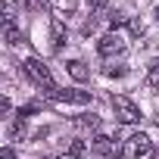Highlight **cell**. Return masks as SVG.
<instances>
[{"label":"cell","instance_id":"6da1fadb","mask_svg":"<svg viewBox=\"0 0 159 159\" xmlns=\"http://www.w3.org/2000/svg\"><path fill=\"white\" fill-rule=\"evenodd\" d=\"M25 72H28V78H31V81H34V84H41L44 91H53V88H56L53 75H50V69H47L38 56H28V59H25Z\"/></svg>","mask_w":159,"mask_h":159},{"label":"cell","instance_id":"7a4b0ae2","mask_svg":"<svg viewBox=\"0 0 159 159\" xmlns=\"http://www.w3.org/2000/svg\"><path fill=\"white\" fill-rule=\"evenodd\" d=\"M0 34L10 44H22V31L16 28V16H13V3H0Z\"/></svg>","mask_w":159,"mask_h":159},{"label":"cell","instance_id":"3957f363","mask_svg":"<svg viewBox=\"0 0 159 159\" xmlns=\"http://www.w3.org/2000/svg\"><path fill=\"white\" fill-rule=\"evenodd\" d=\"M109 103H112V109H116V119L122 122V125H134L137 119H140V109L128 100V97H122V94H112L109 97Z\"/></svg>","mask_w":159,"mask_h":159},{"label":"cell","instance_id":"277c9868","mask_svg":"<svg viewBox=\"0 0 159 159\" xmlns=\"http://www.w3.org/2000/svg\"><path fill=\"white\" fill-rule=\"evenodd\" d=\"M150 150H153L150 137H147L143 131H137V134H131V137L122 143V150H119V153H122L125 159H140V156H147Z\"/></svg>","mask_w":159,"mask_h":159},{"label":"cell","instance_id":"5b68a950","mask_svg":"<svg viewBox=\"0 0 159 159\" xmlns=\"http://www.w3.org/2000/svg\"><path fill=\"white\" fill-rule=\"evenodd\" d=\"M53 103H75V106H84L91 103V91H62V88H53V91H44Z\"/></svg>","mask_w":159,"mask_h":159},{"label":"cell","instance_id":"8992f818","mask_svg":"<svg viewBox=\"0 0 159 159\" xmlns=\"http://www.w3.org/2000/svg\"><path fill=\"white\" fill-rule=\"evenodd\" d=\"M97 53H100V56H122V53H125V41L109 31V34H103V38L97 41Z\"/></svg>","mask_w":159,"mask_h":159},{"label":"cell","instance_id":"52a82bcc","mask_svg":"<svg viewBox=\"0 0 159 159\" xmlns=\"http://www.w3.org/2000/svg\"><path fill=\"white\" fill-rule=\"evenodd\" d=\"M91 153L100 156V159H109V156H116V140L106 137V134H97V137L91 140Z\"/></svg>","mask_w":159,"mask_h":159},{"label":"cell","instance_id":"ba28073f","mask_svg":"<svg viewBox=\"0 0 159 159\" xmlns=\"http://www.w3.org/2000/svg\"><path fill=\"white\" fill-rule=\"evenodd\" d=\"M50 41H53V50H62V44H66V25L59 19L50 22Z\"/></svg>","mask_w":159,"mask_h":159},{"label":"cell","instance_id":"9c48e42d","mask_svg":"<svg viewBox=\"0 0 159 159\" xmlns=\"http://www.w3.org/2000/svg\"><path fill=\"white\" fill-rule=\"evenodd\" d=\"M69 75L75 78V81H88V78H91V69H88L81 59H72V62H69Z\"/></svg>","mask_w":159,"mask_h":159},{"label":"cell","instance_id":"30bf717a","mask_svg":"<svg viewBox=\"0 0 159 159\" xmlns=\"http://www.w3.org/2000/svg\"><path fill=\"white\" fill-rule=\"evenodd\" d=\"M147 84L150 88H159V59L150 62V72H147Z\"/></svg>","mask_w":159,"mask_h":159},{"label":"cell","instance_id":"8fae6325","mask_svg":"<svg viewBox=\"0 0 159 159\" xmlns=\"http://www.w3.org/2000/svg\"><path fill=\"white\" fill-rule=\"evenodd\" d=\"M10 134H13V137H25V119L16 116V122L10 125Z\"/></svg>","mask_w":159,"mask_h":159},{"label":"cell","instance_id":"7c38bea8","mask_svg":"<svg viewBox=\"0 0 159 159\" xmlns=\"http://www.w3.org/2000/svg\"><path fill=\"white\" fill-rule=\"evenodd\" d=\"M103 75H106V78H122V75H125V66H106Z\"/></svg>","mask_w":159,"mask_h":159},{"label":"cell","instance_id":"4fadbf2b","mask_svg":"<svg viewBox=\"0 0 159 159\" xmlns=\"http://www.w3.org/2000/svg\"><path fill=\"white\" fill-rule=\"evenodd\" d=\"M125 22H128V16H125V13H112V16H109V25H112V28H122Z\"/></svg>","mask_w":159,"mask_h":159},{"label":"cell","instance_id":"5bb4252c","mask_svg":"<svg viewBox=\"0 0 159 159\" xmlns=\"http://www.w3.org/2000/svg\"><path fill=\"white\" fill-rule=\"evenodd\" d=\"M84 150H88V143H84V140H75V143H72V150H69V153H72V156H81V153H84Z\"/></svg>","mask_w":159,"mask_h":159},{"label":"cell","instance_id":"9a60e30c","mask_svg":"<svg viewBox=\"0 0 159 159\" xmlns=\"http://www.w3.org/2000/svg\"><path fill=\"white\" fill-rule=\"evenodd\" d=\"M78 122L88 125V128H97V125H100V119H97V116H84V119H78Z\"/></svg>","mask_w":159,"mask_h":159},{"label":"cell","instance_id":"2e32d148","mask_svg":"<svg viewBox=\"0 0 159 159\" xmlns=\"http://www.w3.org/2000/svg\"><path fill=\"white\" fill-rule=\"evenodd\" d=\"M19 7H25V10H38L41 7V0H16Z\"/></svg>","mask_w":159,"mask_h":159},{"label":"cell","instance_id":"e0dca14e","mask_svg":"<svg viewBox=\"0 0 159 159\" xmlns=\"http://www.w3.org/2000/svg\"><path fill=\"white\" fill-rule=\"evenodd\" d=\"M7 112H10V100H7V97H0V119H3Z\"/></svg>","mask_w":159,"mask_h":159},{"label":"cell","instance_id":"ac0fdd59","mask_svg":"<svg viewBox=\"0 0 159 159\" xmlns=\"http://www.w3.org/2000/svg\"><path fill=\"white\" fill-rule=\"evenodd\" d=\"M0 159H16V153L10 147H0Z\"/></svg>","mask_w":159,"mask_h":159},{"label":"cell","instance_id":"d6986e66","mask_svg":"<svg viewBox=\"0 0 159 159\" xmlns=\"http://www.w3.org/2000/svg\"><path fill=\"white\" fill-rule=\"evenodd\" d=\"M91 7H106V0H88Z\"/></svg>","mask_w":159,"mask_h":159},{"label":"cell","instance_id":"ffe728a7","mask_svg":"<svg viewBox=\"0 0 159 159\" xmlns=\"http://www.w3.org/2000/svg\"><path fill=\"white\" fill-rule=\"evenodd\" d=\"M150 153H153V159H159V147H153V150H150Z\"/></svg>","mask_w":159,"mask_h":159},{"label":"cell","instance_id":"44dd1931","mask_svg":"<svg viewBox=\"0 0 159 159\" xmlns=\"http://www.w3.org/2000/svg\"><path fill=\"white\" fill-rule=\"evenodd\" d=\"M59 159H78V156H72V153H69V156H59Z\"/></svg>","mask_w":159,"mask_h":159},{"label":"cell","instance_id":"7402d4cb","mask_svg":"<svg viewBox=\"0 0 159 159\" xmlns=\"http://www.w3.org/2000/svg\"><path fill=\"white\" fill-rule=\"evenodd\" d=\"M156 16H159V10H156Z\"/></svg>","mask_w":159,"mask_h":159}]
</instances>
